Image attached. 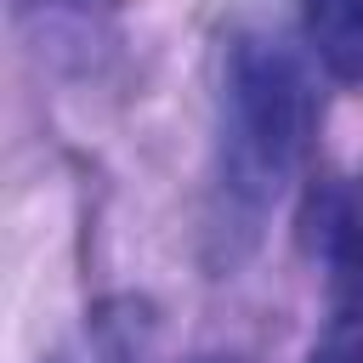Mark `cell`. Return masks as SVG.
<instances>
[{"label": "cell", "mask_w": 363, "mask_h": 363, "mask_svg": "<svg viewBox=\"0 0 363 363\" xmlns=\"http://www.w3.org/2000/svg\"><path fill=\"white\" fill-rule=\"evenodd\" d=\"M312 136L306 68L267 34H244L221 74V159L244 199H272Z\"/></svg>", "instance_id": "cell-1"}, {"label": "cell", "mask_w": 363, "mask_h": 363, "mask_svg": "<svg viewBox=\"0 0 363 363\" xmlns=\"http://www.w3.org/2000/svg\"><path fill=\"white\" fill-rule=\"evenodd\" d=\"M312 221H318V255H323L335 306L363 312V176L346 187H329L312 204Z\"/></svg>", "instance_id": "cell-2"}, {"label": "cell", "mask_w": 363, "mask_h": 363, "mask_svg": "<svg viewBox=\"0 0 363 363\" xmlns=\"http://www.w3.org/2000/svg\"><path fill=\"white\" fill-rule=\"evenodd\" d=\"M306 40L335 79H363V0H301Z\"/></svg>", "instance_id": "cell-3"}, {"label": "cell", "mask_w": 363, "mask_h": 363, "mask_svg": "<svg viewBox=\"0 0 363 363\" xmlns=\"http://www.w3.org/2000/svg\"><path fill=\"white\" fill-rule=\"evenodd\" d=\"M312 363H363V312H335V323L318 340Z\"/></svg>", "instance_id": "cell-4"}, {"label": "cell", "mask_w": 363, "mask_h": 363, "mask_svg": "<svg viewBox=\"0 0 363 363\" xmlns=\"http://www.w3.org/2000/svg\"><path fill=\"white\" fill-rule=\"evenodd\" d=\"M204 363H227V357H204Z\"/></svg>", "instance_id": "cell-5"}]
</instances>
